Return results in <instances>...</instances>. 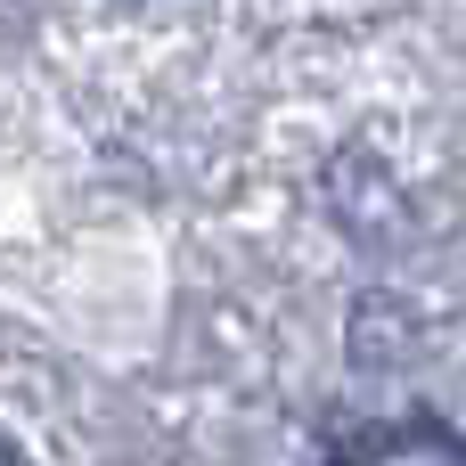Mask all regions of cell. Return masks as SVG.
<instances>
[{"instance_id":"cell-1","label":"cell","mask_w":466,"mask_h":466,"mask_svg":"<svg viewBox=\"0 0 466 466\" xmlns=\"http://www.w3.org/2000/svg\"><path fill=\"white\" fill-rule=\"evenodd\" d=\"M328 205H336V221L352 229V238H369V246H385V238H401L410 229V205L393 197V180H385V164L377 156H336V180H328Z\"/></svg>"},{"instance_id":"cell-2","label":"cell","mask_w":466,"mask_h":466,"mask_svg":"<svg viewBox=\"0 0 466 466\" xmlns=\"http://www.w3.org/2000/svg\"><path fill=\"white\" fill-rule=\"evenodd\" d=\"M0 466H25V459H16V442H0Z\"/></svg>"}]
</instances>
